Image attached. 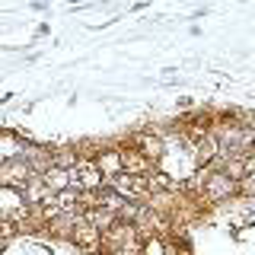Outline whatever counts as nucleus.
Returning a JSON list of instances; mask_svg holds the SVG:
<instances>
[{
	"label": "nucleus",
	"instance_id": "1",
	"mask_svg": "<svg viewBox=\"0 0 255 255\" xmlns=\"http://www.w3.org/2000/svg\"><path fill=\"white\" fill-rule=\"evenodd\" d=\"M233 195H239V182L230 179L223 169H214V166H211V175H207V182L201 188V201L220 204V201H230Z\"/></svg>",
	"mask_w": 255,
	"mask_h": 255
},
{
	"label": "nucleus",
	"instance_id": "2",
	"mask_svg": "<svg viewBox=\"0 0 255 255\" xmlns=\"http://www.w3.org/2000/svg\"><path fill=\"white\" fill-rule=\"evenodd\" d=\"M70 188H77V191H102L106 188V179H102L93 156H83L77 163V169H70Z\"/></svg>",
	"mask_w": 255,
	"mask_h": 255
},
{
	"label": "nucleus",
	"instance_id": "3",
	"mask_svg": "<svg viewBox=\"0 0 255 255\" xmlns=\"http://www.w3.org/2000/svg\"><path fill=\"white\" fill-rule=\"evenodd\" d=\"M106 188H112L115 195H122L125 201H147V198H150L147 175L140 179V175H128V172H122V175H115V179H109Z\"/></svg>",
	"mask_w": 255,
	"mask_h": 255
},
{
	"label": "nucleus",
	"instance_id": "4",
	"mask_svg": "<svg viewBox=\"0 0 255 255\" xmlns=\"http://www.w3.org/2000/svg\"><path fill=\"white\" fill-rule=\"evenodd\" d=\"M70 243H74L80 252H86V255L102 252V233L93 227V223H86V220H83V214L77 217L74 230H70Z\"/></svg>",
	"mask_w": 255,
	"mask_h": 255
},
{
	"label": "nucleus",
	"instance_id": "5",
	"mask_svg": "<svg viewBox=\"0 0 255 255\" xmlns=\"http://www.w3.org/2000/svg\"><path fill=\"white\" fill-rule=\"evenodd\" d=\"M122 169L128 175H140V179H143V175H150V172L156 169V163H153V159H147L137 147H122Z\"/></svg>",
	"mask_w": 255,
	"mask_h": 255
},
{
	"label": "nucleus",
	"instance_id": "6",
	"mask_svg": "<svg viewBox=\"0 0 255 255\" xmlns=\"http://www.w3.org/2000/svg\"><path fill=\"white\" fill-rule=\"evenodd\" d=\"M131 147H137L140 153L147 159H153V163H159V159L166 156V140L159 137V134H153V131H137Z\"/></svg>",
	"mask_w": 255,
	"mask_h": 255
},
{
	"label": "nucleus",
	"instance_id": "7",
	"mask_svg": "<svg viewBox=\"0 0 255 255\" xmlns=\"http://www.w3.org/2000/svg\"><path fill=\"white\" fill-rule=\"evenodd\" d=\"M93 159H96V166H99V172H102V179H106V182L125 172L122 169V147H102Z\"/></svg>",
	"mask_w": 255,
	"mask_h": 255
},
{
	"label": "nucleus",
	"instance_id": "8",
	"mask_svg": "<svg viewBox=\"0 0 255 255\" xmlns=\"http://www.w3.org/2000/svg\"><path fill=\"white\" fill-rule=\"evenodd\" d=\"M217 156H220V140H217V134L214 131H207L204 137H198L195 140V163L201 166H214L217 163Z\"/></svg>",
	"mask_w": 255,
	"mask_h": 255
},
{
	"label": "nucleus",
	"instance_id": "9",
	"mask_svg": "<svg viewBox=\"0 0 255 255\" xmlns=\"http://www.w3.org/2000/svg\"><path fill=\"white\" fill-rule=\"evenodd\" d=\"M19 159H26V163H29L32 175H45L48 169H51V150L35 147V143H26V150H22Z\"/></svg>",
	"mask_w": 255,
	"mask_h": 255
},
{
	"label": "nucleus",
	"instance_id": "10",
	"mask_svg": "<svg viewBox=\"0 0 255 255\" xmlns=\"http://www.w3.org/2000/svg\"><path fill=\"white\" fill-rule=\"evenodd\" d=\"M147 185H150V198L179 191V182H175L169 172H163V169H153V172H150V175H147Z\"/></svg>",
	"mask_w": 255,
	"mask_h": 255
},
{
	"label": "nucleus",
	"instance_id": "11",
	"mask_svg": "<svg viewBox=\"0 0 255 255\" xmlns=\"http://www.w3.org/2000/svg\"><path fill=\"white\" fill-rule=\"evenodd\" d=\"M83 159V150H77V147H58V150H51V166H58V169H77V163Z\"/></svg>",
	"mask_w": 255,
	"mask_h": 255
},
{
	"label": "nucleus",
	"instance_id": "12",
	"mask_svg": "<svg viewBox=\"0 0 255 255\" xmlns=\"http://www.w3.org/2000/svg\"><path fill=\"white\" fill-rule=\"evenodd\" d=\"M83 220L93 223L99 233H106V230H112L118 223V217H115V214H109L106 207H86V211H83Z\"/></svg>",
	"mask_w": 255,
	"mask_h": 255
},
{
	"label": "nucleus",
	"instance_id": "13",
	"mask_svg": "<svg viewBox=\"0 0 255 255\" xmlns=\"http://www.w3.org/2000/svg\"><path fill=\"white\" fill-rule=\"evenodd\" d=\"M22 195H26V204H29V207H38L48 195H51V191H48V185H45L42 175H32V179L26 182V188H22Z\"/></svg>",
	"mask_w": 255,
	"mask_h": 255
},
{
	"label": "nucleus",
	"instance_id": "14",
	"mask_svg": "<svg viewBox=\"0 0 255 255\" xmlns=\"http://www.w3.org/2000/svg\"><path fill=\"white\" fill-rule=\"evenodd\" d=\"M42 179H45V185H48V191H51V195H61L64 188H70V172H67V169H58V166H51V169H48Z\"/></svg>",
	"mask_w": 255,
	"mask_h": 255
},
{
	"label": "nucleus",
	"instance_id": "15",
	"mask_svg": "<svg viewBox=\"0 0 255 255\" xmlns=\"http://www.w3.org/2000/svg\"><path fill=\"white\" fill-rule=\"evenodd\" d=\"M169 249H166V243L159 236H143L140 243V255H166Z\"/></svg>",
	"mask_w": 255,
	"mask_h": 255
},
{
	"label": "nucleus",
	"instance_id": "16",
	"mask_svg": "<svg viewBox=\"0 0 255 255\" xmlns=\"http://www.w3.org/2000/svg\"><path fill=\"white\" fill-rule=\"evenodd\" d=\"M239 195L255 198V175H246V179H239Z\"/></svg>",
	"mask_w": 255,
	"mask_h": 255
},
{
	"label": "nucleus",
	"instance_id": "17",
	"mask_svg": "<svg viewBox=\"0 0 255 255\" xmlns=\"http://www.w3.org/2000/svg\"><path fill=\"white\" fill-rule=\"evenodd\" d=\"M243 166H246V175H255V153H246Z\"/></svg>",
	"mask_w": 255,
	"mask_h": 255
},
{
	"label": "nucleus",
	"instance_id": "18",
	"mask_svg": "<svg viewBox=\"0 0 255 255\" xmlns=\"http://www.w3.org/2000/svg\"><path fill=\"white\" fill-rule=\"evenodd\" d=\"M106 255H140V249H106Z\"/></svg>",
	"mask_w": 255,
	"mask_h": 255
},
{
	"label": "nucleus",
	"instance_id": "19",
	"mask_svg": "<svg viewBox=\"0 0 255 255\" xmlns=\"http://www.w3.org/2000/svg\"><path fill=\"white\" fill-rule=\"evenodd\" d=\"M252 153H255V140H252Z\"/></svg>",
	"mask_w": 255,
	"mask_h": 255
},
{
	"label": "nucleus",
	"instance_id": "20",
	"mask_svg": "<svg viewBox=\"0 0 255 255\" xmlns=\"http://www.w3.org/2000/svg\"><path fill=\"white\" fill-rule=\"evenodd\" d=\"M166 255H172V249H169V252H166Z\"/></svg>",
	"mask_w": 255,
	"mask_h": 255
}]
</instances>
